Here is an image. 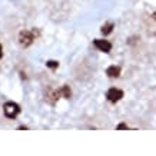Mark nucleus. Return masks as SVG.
<instances>
[{
  "mask_svg": "<svg viewBox=\"0 0 156 156\" xmlns=\"http://www.w3.org/2000/svg\"><path fill=\"white\" fill-rule=\"evenodd\" d=\"M116 129H118V130H123V129H129V126L128 125H125V123H120V125L116 126Z\"/></svg>",
  "mask_w": 156,
  "mask_h": 156,
  "instance_id": "10",
  "label": "nucleus"
},
{
  "mask_svg": "<svg viewBox=\"0 0 156 156\" xmlns=\"http://www.w3.org/2000/svg\"><path fill=\"white\" fill-rule=\"evenodd\" d=\"M93 44H95V48L98 50H100V52H103V53H109L112 50V43L108 42V40H103V39L93 40Z\"/></svg>",
  "mask_w": 156,
  "mask_h": 156,
  "instance_id": "4",
  "label": "nucleus"
},
{
  "mask_svg": "<svg viewBox=\"0 0 156 156\" xmlns=\"http://www.w3.org/2000/svg\"><path fill=\"white\" fill-rule=\"evenodd\" d=\"M34 37H36V32L34 30H23L19 34V43L23 48H27L33 43Z\"/></svg>",
  "mask_w": 156,
  "mask_h": 156,
  "instance_id": "2",
  "label": "nucleus"
},
{
  "mask_svg": "<svg viewBox=\"0 0 156 156\" xmlns=\"http://www.w3.org/2000/svg\"><path fill=\"white\" fill-rule=\"evenodd\" d=\"M106 98H108L109 102H112V103H116L119 100L123 98V92L120 89H116V87H112V89L108 90V93H106Z\"/></svg>",
  "mask_w": 156,
  "mask_h": 156,
  "instance_id": "3",
  "label": "nucleus"
},
{
  "mask_svg": "<svg viewBox=\"0 0 156 156\" xmlns=\"http://www.w3.org/2000/svg\"><path fill=\"white\" fill-rule=\"evenodd\" d=\"M115 24L112 23V22H109V23H105L103 26H102V29H100V32L105 34V36H108V34L112 33V30H113Z\"/></svg>",
  "mask_w": 156,
  "mask_h": 156,
  "instance_id": "7",
  "label": "nucleus"
},
{
  "mask_svg": "<svg viewBox=\"0 0 156 156\" xmlns=\"http://www.w3.org/2000/svg\"><path fill=\"white\" fill-rule=\"evenodd\" d=\"M3 112H5L6 118L14 119L20 113V106L17 103H14V102H6L3 105Z\"/></svg>",
  "mask_w": 156,
  "mask_h": 156,
  "instance_id": "1",
  "label": "nucleus"
},
{
  "mask_svg": "<svg viewBox=\"0 0 156 156\" xmlns=\"http://www.w3.org/2000/svg\"><path fill=\"white\" fill-rule=\"evenodd\" d=\"M60 95L65 98V99H70V96H72V90H70V87L67 85H65L63 87L60 89Z\"/></svg>",
  "mask_w": 156,
  "mask_h": 156,
  "instance_id": "8",
  "label": "nucleus"
},
{
  "mask_svg": "<svg viewBox=\"0 0 156 156\" xmlns=\"http://www.w3.org/2000/svg\"><path fill=\"white\" fill-rule=\"evenodd\" d=\"M46 66L55 70V69H57V67H59V62H56V60H48V62H46Z\"/></svg>",
  "mask_w": 156,
  "mask_h": 156,
  "instance_id": "9",
  "label": "nucleus"
},
{
  "mask_svg": "<svg viewBox=\"0 0 156 156\" xmlns=\"http://www.w3.org/2000/svg\"><path fill=\"white\" fill-rule=\"evenodd\" d=\"M106 75H108L109 77H119V75H120V67L109 66L108 69H106Z\"/></svg>",
  "mask_w": 156,
  "mask_h": 156,
  "instance_id": "6",
  "label": "nucleus"
},
{
  "mask_svg": "<svg viewBox=\"0 0 156 156\" xmlns=\"http://www.w3.org/2000/svg\"><path fill=\"white\" fill-rule=\"evenodd\" d=\"M60 95V90H52V89H48V93H46V100H48L49 103H55L57 100V98Z\"/></svg>",
  "mask_w": 156,
  "mask_h": 156,
  "instance_id": "5",
  "label": "nucleus"
},
{
  "mask_svg": "<svg viewBox=\"0 0 156 156\" xmlns=\"http://www.w3.org/2000/svg\"><path fill=\"white\" fill-rule=\"evenodd\" d=\"M2 56H3V49H2V44H0V59H2Z\"/></svg>",
  "mask_w": 156,
  "mask_h": 156,
  "instance_id": "11",
  "label": "nucleus"
}]
</instances>
